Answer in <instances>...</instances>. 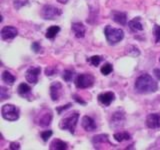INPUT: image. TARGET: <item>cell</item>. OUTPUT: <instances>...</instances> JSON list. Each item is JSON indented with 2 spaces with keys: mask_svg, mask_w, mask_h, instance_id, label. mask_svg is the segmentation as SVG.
I'll list each match as a JSON object with an SVG mask.
<instances>
[{
  "mask_svg": "<svg viewBox=\"0 0 160 150\" xmlns=\"http://www.w3.org/2000/svg\"><path fill=\"white\" fill-rule=\"evenodd\" d=\"M135 89L136 91L142 94L156 92L158 89V84L149 74L144 73L136 79L135 81Z\"/></svg>",
  "mask_w": 160,
  "mask_h": 150,
  "instance_id": "obj_1",
  "label": "cell"
},
{
  "mask_svg": "<svg viewBox=\"0 0 160 150\" xmlns=\"http://www.w3.org/2000/svg\"><path fill=\"white\" fill-rule=\"evenodd\" d=\"M79 119V114L77 112L70 113L67 116L62 118L59 122V127L62 130H68L70 133L75 132V127H76L77 122Z\"/></svg>",
  "mask_w": 160,
  "mask_h": 150,
  "instance_id": "obj_2",
  "label": "cell"
},
{
  "mask_svg": "<svg viewBox=\"0 0 160 150\" xmlns=\"http://www.w3.org/2000/svg\"><path fill=\"white\" fill-rule=\"evenodd\" d=\"M104 34L106 40L110 44H116L120 42L124 37V32L120 28H113L110 25H107L104 29Z\"/></svg>",
  "mask_w": 160,
  "mask_h": 150,
  "instance_id": "obj_3",
  "label": "cell"
},
{
  "mask_svg": "<svg viewBox=\"0 0 160 150\" xmlns=\"http://www.w3.org/2000/svg\"><path fill=\"white\" fill-rule=\"evenodd\" d=\"M1 115L5 120L16 121L19 118V110L13 104H5L1 108Z\"/></svg>",
  "mask_w": 160,
  "mask_h": 150,
  "instance_id": "obj_4",
  "label": "cell"
},
{
  "mask_svg": "<svg viewBox=\"0 0 160 150\" xmlns=\"http://www.w3.org/2000/svg\"><path fill=\"white\" fill-rule=\"evenodd\" d=\"M94 76L90 73H82L79 74L75 79V86L79 89H85L93 86L94 84Z\"/></svg>",
  "mask_w": 160,
  "mask_h": 150,
  "instance_id": "obj_5",
  "label": "cell"
},
{
  "mask_svg": "<svg viewBox=\"0 0 160 150\" xmlns=\"http://www.w3.org/2000/svg\"><path fill=\"white\" fill-rule=\"evenodd\" d=\"M62 14V10L53 5H45L42 8L41 16L46 20H54Z\"/></svg>",
  "mask_w": 160,
  "mask_h": 150,
  "instance_id": "obj_6",
  "label": "cell"
},
{
  "mask_svg": "<svg viewBox=\"0 0 160 150\" xmlns=\"http://www.w3.org/2000/svg\"><path fill=\"white\" fill-rule=\"evenodd\" d=\"M50 97H51L52 101H58L60 96L62 95V84L56 81L53 82L50 85Z\"/></svg>",
  "mask_w": 160,
  "mask_h": 150,
  "instance_id": "obj_7",
  "label": "cell"
},
{
  "mask_svg": "<svg viewBox=\"0 0 160 150\" xmlns=\"http://www.w3.org/2000/svg\"><path fill=\"white\" fill-rule=\"evenodd\" d=\"M40 72H41V68L40 67H31L27 70L26 73H25V78H26V80L29 83L35 84L38 81Z\"/></svg>",
  "mask_w": 160,
  "mask_h": 150,
  "instance_id": "obj_8",
  "label": "cell"
},
{
  "mask_svg": "<svg viewBox=\"0 0 160 150\" xmlns=\"http://www.w3.org/2000/svg\"><path fill=\"white\" fill-rule=\"evenodd\" d=\"M1 38L2 40H11L18 35V30L13 26H4L1 29Z\"/></svg>",
  "mask_w": 160,
  "mask_h": 150,
  "instance_id": "obj_9",
  "label": "cell"
},
{
  "mask_svg": "<svg viewBox=\"0 0 160 150\" xmlns=\"http://www.w3.org/2000/svg\"><path fill=\"white\" fill-rule=\"evenodd\" d=\"M125 120H126V118H125L124 113L117 111L113 113L111 118H110V125L112 127H121L124 125Z\"/></svg>",
  "mask_w": 160,
  "mask_h": 150,
  "instance_id": "obj_10",
  "label": "cell"
},
{
  "mask_svg": "<svg viewBox=\"0 0 160 150\" xmlns=\"http://www.w3.org/2000/svg\"><path fill=\"white\" fill-rule=\"evenodd\" d=\"M146 125L150 129H159L160 128V115L157 113L149 114L146 118Z\"/></svg>",
  "mask_w": 160,
  "mask_h": 150,
  "instance_id": "obj_11",
  "label": "cell"
},
{
  "mask_svg": "<svg viewBox=\"0 0 160 150\" xmlns=\"http://www.w3.org/2000/svg\"><path fill=\"white\" fill-rule=\"evenodd\" d=\"M52 121V113L50 110H44V112L42 111L40 114L39 119H38V124L41 127H46L49 126L50 123Z\"/></svg>",
  "mask_w": 160,
  "mask_h": 150,
  "instance_id": "obj_12",
  "label": "cell"
},
{
  "mask_svg": "<svg viewBox=\"0 0 160 150\" xmlns=\"http://www.w3.org/2000/svg\"><path fill=\"white\" fill-rule=\"evenodd\" d=\"M115 99V94L113 92H104L98 95V101L104 106H109Z\"/></svg>",
  "mask_w": 160,
  "mask_h": 150,
  "instance_id": "obj_13",
  "label": "cell"
},
{
  "mask_svg": "<svg viewBox=\"0 0 160 150\" xmlns=\"http://www.w3.org/2000/svg\"><path fill=\"white\" fill-rule=\"evenodd\" d=\"M81 125L86 131H89V132H92L94 130H96V128H97L94 120L90 116H87V115L83 116V118L81 120Z\"/></svg>",
  "mask_w": 160,
  "mask_h": 150,
  "instance_id": "obj_14",
  "label": "cell"
},
{
  "mask_svg": "<svg viewBox=\"0 0 160 150\" xmlns=\"http://www.w3.org/2000/svg\"><path fill=\"white\" fill-rule=\"evenodd\" d=\"M72 31L74 32L75 36L77 38H83L85 36V32H86V28H85L84 24L81 22H74L72 23Z\"/></svg>",
  "mask_w": 160,
  "mask_h": 150,
  "instance_id": "obj_15",
  "label": "cell"
},
{
  "mask_svg": "<svg viewBox=\"0 0 160 150\" xmlns=\"http://www.w3.org/2000/svg\"><path fill=\"white\" fill-rule=\"evenodd\" d=\"M111 16H112L113 21L116 22L117 24L126 25V23H127V15H126V13L114 10V11L111 12Z\"/></svg>",
  "mask_w": 160,
  "mask_h": 150,
  "instance_id": "obj_16",
  "label": "cell"
},
{
  "mask_svg": "<svg viewBox=\"0 0 160 150\" xmlns=\"http://www.w3.org/2000/svg\"><path fill=\"white\" fill-rule=\"evenodd\" d=\"M49 148L51 150H65L68 147H67V143H65L64 141H62V140L56 138L50 143Z\"/></svg>",
  "mask_w": 160,
  "mask_h": 150,
  "instance_id": "obj_17",
  "label": "cell"
},
{
  "mask_svg": "<svg viewBox=\"0 0 160 150\" xmlns=\"http://www.w3.org/2000/svg\"><path fill=\"white\" fill-rule=\"evenodd\" d=\"M128 26L133 31H142L143 30V25L140 21V17H135L134 19L130 20L128 22Z\"/></svg>",
  "mask_w": 160,
  "mask_h": 150,
  "instance_id": "obj_18",
  "label": "cell"
},
{
  "mask_svg": "<svg viewBox=\"0 0 160 150\" xmlns=\"http://www.w3.org/2000/svg\"><path fill=\"white\" fill-rule=\"evenodd\" d=\"M92 143L94 145L95 148H99V145L102 144V143H109V140H108V136L106 134H99L94 136L92 139Z\"/></svg>",
  "mask_w": 160,
  "mask_h": 150,
  "instance_id": "obj_19",
  "label": "cell"
},
{
  "mask_svg": "<svg viewBox=\"0 0 160 150\" xmlns=\"http://www.w3.org/2000/svg\"><path fill=\"white\" fill-rule=\"evenodd\" d=\"M17 92H18V94L20 95V96L27 97L30 95V93H31V88H30V86L28 84L21 83V84H19V86L17 88Z\"/></svg>",
  "mask_w": 160,
  "mask_h": 150,
  "instance_id": "obj_20",
  "label": "cell"
},
{
  "mask_svg": "<svg viewBox=\"0 0 160 150\" xmlns=\"http://www.w3.org/2000/svg\"><path fill=\"white\" fill-rule=\"evenodd\" d=\"M59 31H60L59 26H56V25H54V26H50L47 29L45 36H46V38H48V39H53L55 36H56V34H58Z\"/></svg>",
  "mask_w": 160,
  "mask_h": 150,
  "instance_id": "obj_21",
  "label": "cell"
},
{
  "mask_svg": "<svg viewBox=\"0 0 160 150\" xmlns=\"http://www.w3.org/2000/svg\"><path fill=\"white\" fill-rule=\"evenodd\" d=\"M113 138L116 140L117 142H122V141H125V140L131 139V135L127 132H118L113 135Z\"/></svg>",
  "mask_w": 160,
  "mask_h": 150,
  "instance_id": "obj_22",
  "label": "cell"
},
{
  "mask_svg": "<svg viewBox=\"0 0 160 150\" xmlns=\"http://www.w3.org/2000/svg\"><path fill=\"white\" fill-rule=\"evenodd\" d=\"M1 79H2L3 82H5V83L8 84V85H12L15 82V77L10 72H8V71H4L2 73Z\"/></svg>",
  "mask_w": 160,
  "mask_h": 150,
  "instance_id": "obj_23",
  "label": "cell"
},
{
  "mask_svg": "<svg viewBox=\"0 0 160 150\" xmlns=\"http://www.w3.org/2000/svg\"><path fill=\"white\" fill-rule=\"evenodd\" d=\"M73 76H74V71H73V70L66 69V70H64L63 75H62V78L64 79V81L70 82L73 79Z\"/></svg>",
  "mask_w": 160,
  "mask_h": 150,
  "instance_id": "obj_24",
  "label": "cell"
},
{
  "mask_svg": "<svg viewBox=\"0 0 160 150\" xmlns=\"http://www.w3.org/2000/svg\"><path fill=\"white\" fill-rule=\"evenodd\" d=\"M100 71H101V73L103 75H108V74H110L113 71V66L110 63H106V64H104L103 66L101 67Z\"/></svg>",
  "mask_w": 160,
  "mask_h": 150,
  "instance_id": "obj_25",
  "label": "cell"
},
{
  "mask_svg": "<svg viewBox=\"0 0 160 150\" xmlns=\"http://www.w3.org/2000/svg\"><path fill=\"white\" fill-rule=\"evenodd\" d=\"M89 61L93 65V66H98V65L100 64V62L102 61V57L98 56V55H95V56H92V57L89 58Z\"/></svg>",
  "mask_w": 160,
  "mask_h": 150,
  "instance_id": "obj_26",
  "label": "cell"
},
{
  "mask_svg": "<svg viewBox=\"0 0 160 150\" xmlns=\"http://www.w3.org/2000/svg\"><path fill=\"white\" fill-rule=\"evenodd\" d=\"M153 33L155 36V42L159 43L160 42V25H154Z\"/></svg>",
  "mask_w": 160,
  "mask_h": 150,
  "instance_id": "obj_27",
  "label": "cell"
},
{
  "mask_svg": "<svg viewBox=\"0 0 160 150\" xmlns=\"http://www.w3.org/2000/svg\"><path fill=\"white\" fill-rule=\"evenodd\" d=\"M52 134H53V132L51 130H45V131H42L40 135H41V138L43 141L46 142V141H48V139L52 136Z\"/></svg>",
  "mask_w": 160,
  "mask_h": 150,
  "instance_id": "obj_28",
  "label": "cell"
},
{
  "mask_svg": "<svg viewBox=\"0 0 160 150\" xmlns=\"http://www.w3.org/2000/svg\"><path fill=\"white\" fill-rule=\"evenodd\" d=\"M28 3V0H14V7L16 9L21 8Z\"/></svg>",
  "mask_w": 160,
  "mask_h": 150,
  "instance_id": "obj_29",
  "label": "cell"
},
{
  "mask_svg": "<svg viewBox=\"0 0 160 150\" xmlns=\"http://www.w3.org/2000/svg\"><path fill=\"white\" fill-rule=\"evenodd\" d=\"M10 96V95L8 94L7 92V89L1 86V90H0V97H1V100H4V99H6Z\"/></svg>",
  "mask_w": 160,
  "mask_h": 150,
  "instance_id": "obj_30",
  "label": "cell"
},
{
  "mask_svg": "<svg viewBox=\"0 0 160 150\" xmlns=\"http://www.w3.org/2000/svg\"><path fill=\"white\" fill-rule=\"evenodd\" d=\"M57 70L55 69L54 67H47L46 69H45V74L47 75V76H52V75L55 74V72H56Z\"/></svg>",
  "mask_w": 160,
  "mask_h": 150,
  "instance_id": "obj_31",
  "label": "cell"
},
{
  "mask_svg": "<svg viewBox=\"0 0 160 150\" xmlns=\"http://www.w3.org/2000/svg\"><path fill=\"white\" fill-rule=\"evenodd\" d=\"M31 48H32V50L34 52H36V53H38L40 50H41V46H40V44L38 43V42H34L32 45H31Z\"/></svg>",
  "mask_w": 160,
  "mask_h": 150,
  "instance_id": "obj_32",
  "label": "cell"
},
{
  "mask_svg": "<svg viewBox=\"0 0 160 150\" xmlns=\"http://www.w3.org/2000/svg\"><path fill=\"white\" fill-rule=\"evenodd\" d=\"M70 106H71V104H70V103H68V104L64 105V106H62V107H57V108H56V110H57L58 114H61V113H62V111H64V110L68 109V108H69Z\"/></svg>",
  "mask_w": 160,
  "mask_h": 150,
  "instance_id": "obj_33",
  "label": "cell"
},
{
  "mask_svg": "<svg viewBox=\"0 0 160 150\" xmlns=\"http://www.w3.org/2000/svg\"><path fill=\"white\" fill-rule=\"evenodd\" d=\"M10 149H12V150L20 149V144L18 142H12V143H10Z\"/></svg>",
  "mask_w": 160,
  "mask_h": 150,
  "instance_id": "obj_34",
  "label": "cell"
},
{
  "mask_svg": "<svg viewBox=\"0 0 160 150\" xmlns=\"http://www.w3.org/2000/svg\"><path fill=\"white\" fill-rule=\"evenodd\" d=\"M74 99H75V101H77L78 103L82 104V105H85V104H86V103H85V101H83L82 99H79V97H77V96H74Z\"/></svg>",
  "mask_w": 160,
  "mask_h": 150,
  "instance_id": "obj_35",
  "label": "cell"
},
{
  "mask_svg": "<svg viewBox=\"0 0 160 150\" xmlns=\"http://www.w3.org/2000/svg\"><path fill=\"white\" fill-rule=\"evenodd\" d=\"M154 73L156 75V77L158 80H160V70L159 69H154Z\"/></svg>",
  "mask_w": 160,
  "mask_h": 150,
  "instance_id": "obj_36",
  "label": "cell"
},
{
  "mask_svg": "<svg viewBox=\"0 0 160 150\" xmlns=\"http://www.w3.org/2000/svg\"><path fill=\"white\" fill-rule=\"evenodd\" d=\"M57 2L59 3H61V4H66L68 2V0H56Z\"/></svg>",
  "mask_w": 160,
  "mask_h": 150,
  "instance_id": "obj_37",
  "label": "cell"
},
{
  "mask_svg": "<svg viewBox=\"0 0 160 150\" xmlns=\"http://www.w3.org/2000/svg\"><path fill=\"white\" fill-rule=\"evenodd\" d=\"M159 61H160V59H159Z\"/></svg>",
  "mask_w": 160,
  "mask_h": 150,
  "instance_id": "obj_38",
  "label": "cell"
}]
</instances>
